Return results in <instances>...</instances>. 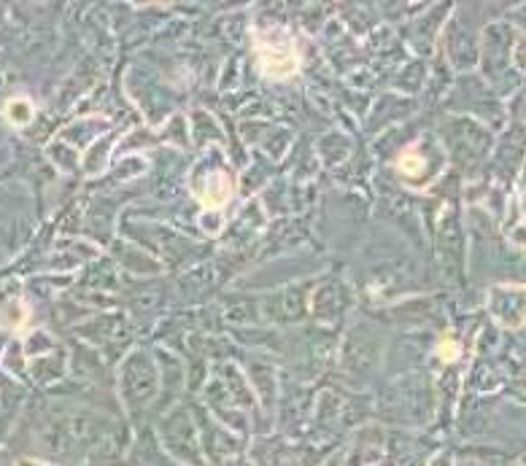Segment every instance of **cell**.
Returning a JSON list of instances; mask_svg holds the SVG:
<instances>
[{
  "instance_id": "obj_2",
  "label": "cell",
  "mask_w": 526,
  "mask_h": 466,
  "mask_svg": "<svg viewBox=\"0 0 526 466\" xmlns=\"http://www.w3.org/2000/svg\"><path fill=\"white\" fill-rule=\"evenodd\" d=\"M6 113H8V122H11V124H28L30 116H32V106H30L28 100L17 97V100H11V103L6 106Z\"/></svg>"
},
{
  "instance_id": "obj_1",
  "label": "cell",
  "mask_w": 526,
  "mask_h": 466,
  "mask_svg": "<svg viewBox=\"0 0 526 466\" xmlns=\"http://www.w3.org/2000/svg\"><path fill=\"white\" fill-rule=\"evenodd\" d=\"M256 55H259V65L265 76L270 79H286L297 70V55L286 43H273V41L256 43Z\"/></svg>"
},
{
  "instance_id": "obj_4",
  "label": "cell",
  "mask_w": 526,
  "mask_h": 466,
  "mask_svg": "<svg viewBox=\"0 0 526 466\" xmlns=\"http://www.w3.org/2000/svg\"><path fill=\"white\" fill-rule=\"evenodd\" d=\"M456 353H459V345H453V342H443V345H440V356H443L445 361H453Z\"/></svg>"
},
{
  "instance_id": "obj_3",
  "label": "cell",
  "mask_w": 526,
  "mask_h": 466,
  "mask_svg": "<svg viewBox=\"0 0 526 466\" xmlns=\"http://www.w3.org/2000/svg\"><path fill=\"white\" fill-rule=\"evenodd\" d=\"M397 165H400V170H402L405 175H418V173L424 170V159H421L418 154H413V151L408 148V151L400 157V162H397Z\"/></svg>"
}]
</instances>
